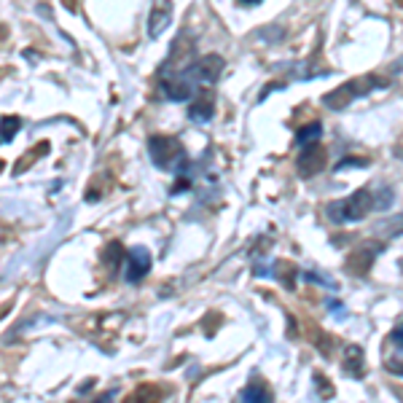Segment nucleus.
<instances>
[{
	"label": "nucleus",
	"mask_w": 403,
	"mask_h": 403,
	"mask_svg": "<svg viewBox=\"0 0 403 403\" xmlns=\"http://www.w3.org/2000/svg\"><path fill=\"white\" fill-rule=\"evenodd\" d=\"M240 401L242 403H275V395L269 393L266 384L253 382V384H248V387L240 393Z\"/></svg>",
	"instance_id": "13"
},
{
	"label": "nucleus",
	"mask_w": 403,
	"mask_h": 403,
	"mask_svg": "<svg viewBox=\"0 0 403 403\" xmlns=\"http://www.w3.org/2000/svg\"><path fill=\"white\" fill-rule=\"evenodd\" d=\"M323 137V124L320 122H312V124L301 126L299 132H296V143L304 148V146H312V143H317Z\"/></svg>",
	"instance_id": "15"
},
{
	"label": "nucleus",
	"mask_w": 403,
	"mask_h": 403,
	"mask_svg": "<svg viewBox=\"0 0 403 403\" xmlns=\"http://www.w3.org/2000/svg\"><path fill=\"white\" fill-rule=\"evenodd\" d=\"M387 84H390V81H387V78H379V76H360V78H352V81L336 87L334 92L325 94V97H323V105H325L328 111H344V108H349L355 100L371 94L373 89H384Z\"/></svg>",
	"instance_id": "2"
},
{
	"label": "nucleus",
	"mask_w": 403,
	"mask_h": 403,
	"mask_svg": "<svg viewBox=\"0 0 403 403\" xmlns=\"http://www.w3.org/2000/svg\"><path fill=\"white\" fill-rule=\"evenodd\" d=\"M223 67H226L223 57H218V54H207V57H199L196 62H191L186 70H181V73L186 76L196 89H205V87H210V84H216Z\"/></svg>",
	"instance_id": "4"
},
{
	"label": "nucleus",
	"mask_w": 403,
	"mask_h": 403,
	"mask_svg": "<svg viewBox=\"0 0 403 403\" xmlns=\"http://www.w3.org/2000/svg\"><path fill=\"white\" fill-rule=\"evenodd\" d=\"M395 156H398V159H403V135L398 137V143H395Z\"/></svg>",
	"instance_id": "21"
},
{
	"label": "nucleus",
	"mask_w": 403,
	"mask_h": 403,
	"mask_svg": "<svg viewBox=\"0 0 403 403\" xmlns=\"http://www.w3.org/2000/svg\"><path fill=\"white\" fill-rule=\"evenodd\" d=\"M341 369H344L347 376H352V379H360V376L366 373V358H363V349H360L358 344H349V347L344 349Z\"/></svg>",
	"instance_id": "12"
},
{
	"label": "nucleus",
	"mask_w": 403,
	"mask_h": 403,
	"mask_svg": "<svg viewBox=\"0 0 403 403\" xmlns=\"http://www.w3.org/2000/svg\"><path fill=\"white\" fill-rule=\"evenodd\" d=\"M113 395H116V393H105V395H100V398H94L92 403H113Z\"/></svg>",
	"instance_id": "20"
},
{
	"label": "nucleus",
	"mask_w": 403,
	"mask_h": 403,
	"mask_svg": "<svg viewBox=\"0 0 403 403\" xmlns=\"http://www.w3.org/2000/svg\"><path fill=\"white\" fill-rule=\"evenodd\" d=\"M379 253H382V245H376V242L358 245V248L349 253V258H347V272H349V275H355V277H363V275H369L373 258H376Z\"/></svg>",
	"instance_id": "7"
},
{
	"label": "nucleus",
	"mask_w": 403,
	"mask_h": 403,
	"mask_svg": "<svg viewBox=\"0 0 403 403\" xmlns=\"http://www.w3.org/2000/svg\"><path fill=\"white\" fill-rule=\"evenodd\" d=\"M172 22V0H154V8L148 14V35L159 38Z\"/></svg>",
	"instance_id": "11"
},
{
	"label": "nucleus",
	"mask_w": 403,
	"mask_h": 403,
	"mask_svg": "<svg viewBox=\"0 0 403 403\" xmlns=\"http://www.w3.org/2000/svg\"><path fill=\"white\" fill-rule=\"evenodd\" d=\"M122 258H124L122 245H119V242H111V245H108V272H111V275L116 272V266L122 264Z\"/></svg>",
	"instance_id": "17"
},
{
	"label": "nucleus",
	"mask_w": 403,
	"mask_h": 403,
	"mask_svg": "<svg viewBox=\"0 0 403 403\" xmlns=\"http://www.w3.org/2000/svg\"><path fill=\"white\" fill-rule=\"evenodd\" d=\"M384 369L395 376H403V323L395 325L384 341Z\"/></svg>",
	"instance_id": "8"
},
{
	"label": "nucleus",
	"mask_w": 403,
	"mask_h": 403,
	"mask_svg": "<svg viewBox=\"0 0 403 403\" xmlns=\"http://www.w3.org/2000/svg\"><path fill=\"white\" fill-rule=\"evenodd\" d=\"M124 403H161V390L156 384H140Z\"/></svg>",
	"instance_id": "14"
},
{
	"label": "nucleus",
	"mask_w": 403,
	"mask_h": 403,
	"mask_svg": "<svg viewBox=\"0 0 403 403\" xmlns=\"http://www.w3.org/2000/svg\"><path fill=\"white\" fill-rule=\"evenodd\" d=\"M213 116H216V94L205 87L194 94V102L188 108V119L191 122H210Z\"/></svg>",
	"instance_id": "10"
},
{
	"label": "nucleus",
	"mask_w": 403,
	"mask_h": 403,
	"mask_svg": "<svg viewBox=\"0 0 403 403\" xmlns=\"http://www.w3.org/2000/svg\"><path fill=\"white\" fill-rule=\"evenodd\" d=\"M148 154H151V161H154L159 170H172L178 175H183L188 167H191L186 148H183V143L178 137L154 135L148 140Z\"/></svg>",
	"instance_id": "3"
},
{
	"label": "nucleus",
	"mask_w": 403,
	"mask_h": 403,
	"mask_svg": "<svg viewBox=\"0 0 403 403\" xmlns=\"http://www.w3.org/2000/svg\"><path fill=\"white\" fill-rule=\"evenodd\" d=\"M323 167H325V151L320 148V143L304 146L301 156H299V172H301V178H312V175L323 172Z\"/></svg>",
	"instance_id": "9"
},
{
	"label": "nucleus",
	"mask_w": 403,
	"mask_h": 403,
	"mask_svg": "<svg viewBox=\"0 0 403 403\" xmlns=\"http://www.w3.org/2000/svg\"><path fill=\"white\" fill-rule=\"evenodd\" d=\"M240 5H245V8H250V5H258V3H264V0H237Z\"/></svg>",
	"instance_id": "22"
},
{
	"label": "nucleus",
	"mask_w": 403,
	"mask_h": 403,
	"mask_svg": "<svg viewBox=\"0 0 403 403\" xmlns=\"http://www.w3.org/2000/svg\"><path fill=\"white\" fill-rule=\"evenodd\" d=\"M124 258H126V282H140V279L151 272V266H154L151 250L143 248V245H135Z\"/></svg>",
	"instance_id": "6"
},
{
	"label": "nucleus",
	"mask_w": 403,
	"mask_h": 403,
	"mask_svg": "<svg viewBox=\"0 0 403 403\" xmlns=\"http://www.w3.org/2000/svg\"><path fill=\"white\" fill-rule=\"evenodd\" d=\"M349 167H369V159H344V161H339L336 164V172H341V170H349Z\"/></svg>",
	"instance_id": "19"
},
{
	"label": "nucleus",
	"mask_w": 403,
	"mask_h": 403,
	"mask_svg": "<svg viewBox=\"0 0 403 403\" xmlns=\"http://www.w3.org/2000/svg\"><path fill=\"white\" fill-rule=\"evenodd\" d=\"M19 129H22V119L19 116H3L0 119V143H11Z\"/></svg>",
	"instance_id": "16"
},
{
	"label": "nucleus",
	"mask_w": 403,
	"mask_h": 403,
	"mask_svg": "<svg viewBox=\"0 0 403 403\" xmlns=\"http://www.w3.org/2000/svg\"><path fill=\"white\" fill-rule=\"evenodd\" d=\"M199 89L188 81L183 73H172V76H164L161 84H159V94L164 100H172V102H186L191 94H196Z\"/></svg>",
	"instance_id": "5"
},
{
	"label": "nucleus",
	"mask_w": 403,
	"mask_h": 403,
	"mask_svg": "<svg viewBox=\"0 0 403 403\" xmlns=\"http://www.w3.org/2000/svg\"><path fill=\"white\" fill-rule=\"evenodd\" d=\"M373 210H376V191L373 188H358L347 199L331 202L325 207V216L334 223H352V220H363Z\"/></svg>",
	"instance_id": "1"
},
{
	"label": "nucleus",
	"mask_w": 403,
	"mask_h": 403,
	"mask_svg": "<svg viewBox=\"0 0 403 403\" xmlns=\"http://www.w3.org/2000/svg\"><path fill=\"white\" fill-rule=\"evenodd\" d=\"M382 231H384L387 237H398V234H403V216L387 220V226H382Z\"/></svg>",
	"instance_id": "18"
}]
</instances>
